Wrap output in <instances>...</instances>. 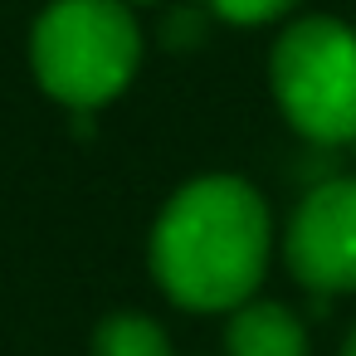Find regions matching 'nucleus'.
I'll list each match as a JSON object with an SVG mask.
<instances>
[{"instance_id":"5","label":"nucleus","mask_w":356,"mask_h":356,"mask_svg":"<svg viewBox=\"0 0 356 356\" xmlns=\"http://www.w3.org/2000/svg\"><path fill=\"white\" fill-rule=\"evenodd\" d=\"M229 356H307V332L283 302H244L225 332Z\"/></svg>"},{"instance_id":"3","label":"nucleus","mask_w":356,"mask_h":356,"mask_svg":"<svg viewBox=\"0 0 356 356\" xmlns=\"http://www.w3.org/2000/svg\"><path fill=\"white\" fill-rule=\"evenodd\" d=\"M273 98L298 137L337 147L356 137V30L332 15L288 25L268 64Z\"/></svg>"},{"instance_id":"1","label":"nucleus","mask_w":356,"mask_h":356,"mask_svg":"<svg viewBox=\"0 0 356 356\" xmlns=\"http://www.w3.org/2000/svg\"><path fill=\"white\" fill-rule=\"evenodd\" d=\"M264 264L268 205L244 176L186 181L152 229V273L191 312L239 307L259 288Z\"/></svg>"},{"instance_id":"6","label":"nucleus","mask_w":356,"mask_h":356,"mask_svg":"<svg viewBox=\"0 0 356 356\" xmlns=\"http://www.w3.org/2000/svg\"><path fill=\"white\" fill-rule=\"evenodd\" d=\"M93 351L98 356H171V341H166V332L152 317L122 312V317H108L98 327Z\"/></svg>"},{"instance_id":"2","label":"nucleus","mask_w":356,"mask_h":356,"mask_svg":"<svg viewBox=\"0 0 356 356\" xmlns=\"http://www.w3.org/2000/svg\"><path fill=\"white\" fill-rule=\"evenodd\" d=\"M142 59V30L122 0H54L35 20L30 64L49 98L88 113L118 98Z\"/></svg>"},{"instance_id":"7","label":"nucleus","mask_w":356,"mask_h":356,"mask_svg":"<svg viewBox=\"0 0 356 356\" xmlns=\"http://www.w3.org/2000/svg\"><path fill=\"white\" fill-rule=\"evenodd\" d=\"M293 6L298 0H210V10L229 25H264V20H278Z\"/></svg>"},{"instance_id":"8","label":"nucleus","mask_w":356,"mask_h":356,"mask_svg":"<svg viewBox=\"0 0 356 356\" xmlns=\"http://www.w3.org/2000/svg\"><path fill=\"white\" fill-rule=\"evenodd\" d=\"M341 356H356V332H351V341H346V351Z\"/></svg>"},{"instance_id":"4","label":"nucleus","mask_w":356,"mask_h":356,"mask_svg":"<svg viewBox=\"0 0 356 356\" xmlns=\"http://www.w3.org/2000/svg\"><path fill=\"white\" fill-rule=\"evenodd\" d=\"M288 268L312 293L356 288V176L312 186L288 220Z\"/></svg>"}]
</instances>
